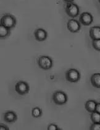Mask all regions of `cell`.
Returning a JSON list of instances; mask_svg holds the SVG:
<instances>
[{"mask_svg":"<svg viewBox=\"0 0 100 130\" xmlns=\"http://www.w3.org/2000/svg\"><path fill=\"white\" fill-rule=\"evenodd\" d=\"M98 1H99V4H100V0H98Z\"/></svg>","mask_w":100,"mask_h":130,"instance_id":"obj_23","label":"cell"},{"mask_svg":"<svg viewBox=\"0 0 100 130\" xmlns=\"http://www.w3.org/2000/svg\"><path fill=\"white\" fill-rule=\"evenodd\" d=\"M97 103L93 100H87L85 104V108L87 111L89 113H92L95 111Z\"/></svg>","mask_w":100,"mask_h":130,"instance_id":"obj_13","label":"cell"},{"mask_svg":"<svg viewBox=\"0 0 100 130\" xmlns=\"http://www.w3.org/2000/svg\"><path fill=\"white\" fill-rule=\"evenodd\" d=\"M17 20L13 15L11 14H5L1 17L0 20V24L12 29L16 25Z\"/></svg>","mask_w":100,"mask_h":130,"instance_id":"obj_1","label":"cell"},{"mask_svg":"<svg viewBox=\"0 0 100 130\" xmlns=\"http://www.w3.org/2000/svg\"><path fill=\"white\" fill-rule=\"evenodd\" d=\"M95 111L100 113V103H97Z\"/></svg>","mask_w":100,"mask_h":130,"instance_id":"obj_20","label":"cell"},{"mask_svg":"<svg viewBox=\"0 0 100 130\" xmlns=\"http://www.w3.org/2000/svg\"><path fill=\"white\" fill-rule=\"evenodd\" d=\"M35 39L38 42H43L46 40L48 37V33L45 29L39 28L36 29L34 32Z\"/></svg>","mask_w":100,"mask_h":130,"instance_id":"obj_9","label":"cell"},{"mask_svg":"<svg viewBox=\"0 0 100 130\" xmlns=\"http://www.w3.org/2000/svg\"><path fill=\"white\" fill-rule=\"evenodd\" d=\"M48 130H57L59 129L58 126H57L56 125H54V124H50L48 126Z\"/></svg>","mask_w":100,"mask_h":130,"instance_id":"obj_19","label":"cell"},{"mask_svg":"<svg viewBox=\"0 0 100 130\" xmlns=\"http://www.w3.org/2000/svg\"><path fill=\"white\" fill-rule=\"evenodd\" d=\"M65 11L68 16L72 18H76L79 14V7L74 3H68L66 6Z\"/></svg>","mask_w":100,"mask_h":130,"instance_id":"obj_5","label":"cell"},{"mask_svg":"<svg viewBox=\"0 0 100 130\" xmlns=\"http://www.w3.org/2000/svg\"><path fill=\"white\" fill-rule=\"evenodd\" d=\"M64 1H65L66 3H72L74 0H63Z\"/></svg>","mask_w":100,"mask_h":130,"instance_id":"obj_22","label":"cell"},{"mask_svg":"<svg viewBox=\"0 0 100 130\" xmlns=\"http://www.w3.org/2000/svg\"><path fill=\"white\" fill-rule=\"evenodd\" d=\"M52 98L53 102L57 105H65L68 100L67 94L62 90H56L54 92Z\"/></svg>","mask_w":100,"mask_h":130,"instance_id":"obj_2","label":"cell"},{"mask_svg":"<svg viewBox=\"0 0 100 130\" xmlns=\"http://www.w3.org/2000/svg\"><path fill=\"white\" fill-rule=\"evenodd\" d=\"M93 21V17L89 12H84L80 15L79 22L81 24L88 26L90 25Z\"/></svg>","mask_w":100,"mask_h":130,"instance_id":"obj_8","label":"cell"},{"mask_svg":"<svg viewBox=\"0 0 100 130\" xmlns=\"http://www.w3.org/2000/svg\"><path fill=\"white\" fill-rule=\"evenodd\" d=\"M89 34L92 40L100 39V27L93 26L90 28Z\"/></svg>","mask_w":100,"mask_h":130,"instance_id":"obj_11","label":"cell"},{"mask_svg":"<svg viewBox=\"0 0 100 130\" xmlns=\"http://www.w3.org/2000/svg\"><path fill=\"white\" fill-rule=\"evenodd\" d=\"M42 110L40 107H34L32 110V115L34 118H39L42 115Z\"/></svg>","mask_w":100,"mask_h":130,"instance_id":"obj_15","label":"cell"},{"mask_svg":"<svg viewBox=\"0 0 100 130\" xmlns=\"http://www.w3.org/2000/svg\"><path fill=\"white\" fill-rule=\"evenodd\" d=\"M15 90L19 95H25L30 91V87L27 83L21 80L15 84Z\"/></svg>","mask_w":100,"mask_h":130,"instance_id":"obj_6","label":"cell"},{"mask_svg":"<svg viewBox=\"0 0 100 130\" xmlns=\"http://www.w3.org/2000/svg\"><path fill=\"white\" fill-rule=\"evenodd\" d=\"M80 22L74 19H69L67 23V27L68 30L72 33H77L79 32L81 29Z\"/></svg>","mask_w":100,"mask_h":130,"instance_id":"obj_7","label":"cell"},{"mask_svg":"<svg viewBox=\"0 0 100 130\" xmlns=\"http://www.w3.org/2000/svg\"><path fill=\"white\" fill-rule=\"evenodd\" d=\"M11 29L0 24V37L1 39H5L9 36Z\"/></svg>","mask_w":100,"mask_h":130,"instance_id":"obj_14","label":"cell"},{"mask_svg":"<svg viewBox=\"0 0 100 130\" xmlns=\"http://www.w3.org/2000/svg\"><path fill=\"white\" fill-rule=\"evenodd\" d=\"M90 82L94 87L100 89V73H95L92 74L90 78Z\"/></svg>","mask_w":100,"mask_h":130,"instance_id":"obj_12","label":"cell"},{"mask_svg":"<svg viewBox=\"0 0 100 130\" xmlns=\"http://www.w3.org/2000/svg\"><path fill=\"white\" fill-rule=\"evenodd\" d=\"M0 129L1 130H8L9 129V128H8V126H6L4 125H0Z\"/></svg>","mask_w":100,"mask_h":130,"instance_id":"obj_21","label":"cell"},{"mask_svg":"<svg viewBox=\"0 0 100 130\" xmlns=\"http://www.w3.org/2000/svg\"><path fill=\"white\" fill-rule=\"evenodd\" d=\"M80 72L76 69H69L66 72V79L67 81L70 83H77L80 79Z\"/></svg>","mask_w":100,"mask_h":130,"instance_id":"obj_4","label":"cell"},{"mask_svg":"<svg viewBox=\"0 0 100 130\" xmlns=\"http://www.w3.org/2000/svg\"><path fill=\"white\" fill-rule=\"evenodd\" d=\"M38 65L39 68L43 70H49L53 67V61L50 56L42 55L38 58Z\"/></svg>","mask_w":100,"mask_h":130,"instance_id":"obj_3","label":"cell"},{"mask_svg":"<svg viewBox=\"0 0 100 130\" xmlns=\"http://www.w3.org/2000/svg\"><path fill=\"white\" fill-rule=\"evenodd\" d=\"M90 130H100V123H93L90 128Z\"/></svg>","mask_w":100,"mask_h":130,"instance_id":"obj_18","label":"cell"},{"mask_svg":"<svg viewBox=\"0 0 100 130\" xmlns=\"http://www.w3.org/2000/svg\"><path fill=\"white\" fill-rule=\"evenodd\" d=\"M4 121L9 123H12L16 121L17 119V116L14 111H8L4 113L3 116Z\"/></svg>","mask_w":100,"mask_h":130,"instance_id":"obj_10","label":"cell"},{"mask_svg":"<svg viewBox=\"0 0 100 130\" xmlns=\"http://www.w3.org/2000/svg\"><path fill=\"white\" fill-rule=\"evenodd\" d=\"M92 46L95 50L100 52V39L92 40Z\"/></svg>","mask_w":100,"mask_h":130,"instance_id":"obj_17","label":"cell"},{"mask_svg":"<svg viewBox=\"0 0 100 130\" xmlns=\"http://www.w3.org/2000/svg\"><path fill=\"white\" fill-rule=\"evenodd\" d=\"M90 118L93 123H100V113L96 111L91 113Z\"/></svg>","mask_w":100,"mask_h":130,"instance_id":"obj_16","label":"cell"}]
</instances>
